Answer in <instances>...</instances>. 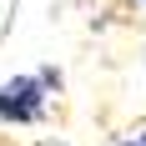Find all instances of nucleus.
I'll return each instance as SVG.
<instances>
[{
    "mask_svg": "<svg viewBox=\"0 0 146 146\" xmlns=\"http://www.w3.org/2000/svg\"><path fill=\"white\" fill-rule=\"evenodd\" d=\"M56 86H60L56 71H35V76H10V81H0V126H35V121H45Z\"/></svg>",
    "mask_w": 146,
    "mask_h": 146,
    "instance_id": "1",
    "label": "nucleus"
},
{
    "mask_svg": "<svg viewBox=\"0 0 146 146\" xmlns=\"http://www.w3.org/2000/svg\"><path fill=\"white\" fill-rule=\"evenodd\" d=\"M116 146H146V126H141V131H131V136H121Z\"/></svg>",
    "mask_w": 146,
    "mask_h": 146,
    "instance_id": "2",
    "label": "nucleus"
}]
</instances>
